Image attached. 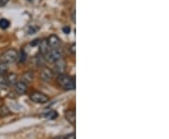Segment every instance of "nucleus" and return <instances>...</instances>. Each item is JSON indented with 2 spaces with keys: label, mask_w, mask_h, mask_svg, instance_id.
<instances>
[{
  "label": "nucleus",
  "mask_w": 169,
  "mask_h": 139,
  "mask_svg": "<svg viewBox=\"0 0 169 139\" xmlns=\"http://www.w3.org/2000/svg\"><path fill=\"white\" fill-rule=\"evenodd\" d=\"M58 86L65 90H73L75 88V78L67 74H58L57 78Z\"/></svg>",
  "instance_id": "obj_1"
},
{
  "label": "nucleus",
  "mask_w": 169,
  "mask_h": 139,
  "mask_svg": "<svg viewBox=\"0 0 169 139\" xmlns=\"http://www.w3.org/2000/svg\"><path fill=\"white\" fill-rule=\"evenodd\" d=\"M17 57H18V52L15 49H8L0 56V62L10 64V63L14 62Z\"/></svg>",
  "instance_id": "obj_2"
},
{
  "label": "nucleus",
  "mask_w": 169,
  "mask_h": 139,
  "mask_svg": "<svg viewBox=\"0 0 169 139\" xmlns=\"http://www.w3.org/2000/svg\"><path fill=\"white\" fill-rule=\"evenodd\" d=\"M44 57H45V59H47L49 62L54 63V61H57V59L62 57V52H61L60 49H58V47L53 48V49L50 50L49 53L46 54Z\"/></svg>",
  "instance_id": "obj_3"
},
{
  "label": "nucleus",
  "mask_w": 169,
  "mask_h": 139,
  "mask_svg": "<svg viewBox=\"0 0 169 139\" xmlns=\"http://www.w3.org/2000/svg\"><path fill=\"white\" fill-rule=\"evenodd\" d=\"M30 100L36 103H46L49 102V97L41 92H33L30 95Z\"/></svg>",
  "instance_id": "obj_4"
},
{
  "label": "nucleus",
  "mask_w": 169,
  "mask_h": 139,
  "mask_svg": "<svg viewBox=\"0 0 169 139\" xmlns=\"http://www.w3.org/2000/svg\"><path fill=\"white\" fill-rule=\"evenodd\" d=\"M54 73H57V74H62L65 73L66 68H67V64H66V61L62 58H59L57 61L54 62Z\"/></svg>",
  "instance_id": "obj_5"
},
{
  "label": "nucleus",
  "mask_w": 169,
  "mask_h": 139,
  "mask_svg": "<svg viewBox=\"0 0 169 139\" xmlns=\"http://www.w3.org/2000/svg\"><path fill=\"white\" fill-rule=\"evenodd\" d=\"M54 71L50 68H43L41 71V79L44 82H49L53 79Z\"/></svg>",
  "instance_id": "obj_6"
},
{
  "label": "nucleus",
  "mask_w": 169,
  "mask_h": 139,
  "mask_svg": "<svg viewBox=\"0 0 169 139\" xmlns=\"http://www.w3.org/2000/svg\"><path fill=\"white\" fill-rule=\"evenodd\" d=\"M47 43H48L51 49L57 48V47H59V45H60V40H59V38L57 35H51L48 38Z\"/></svg>",
  "instance_id": "obj_7"
},
{
  "label": "nucleus",
  "mask_w": 169,
  "mask_h": 139,
  "mask_svg": "<svg viewBox=\"0 0 169 139\" xmlns=\"http://www.w3.org/2000/svg\"><path fill=\"white\" fill-rule=\"evenodd\" d=\"M65 119L68 122H70L71 124L74 125L76 122V113L73 109H70L65 112Z\"/></svg>",
  "instance_id": "obj_8"
},
{
  "label": "nucleus",
  "mask_w": 169,
  "mask_h": 139,
  "mask_svg": "<svg viewBox=\"0 0 169 139\" xmlns=\"http://www.w3.org/2000/svg\"><path fill=\"white\" fill-rule=\"evenodd\" d=\"M39 46H40V53L42 54L43 57H45L46 54H47L50 51V46L47 43V40H42L40 41L39 43Z\"/></svg>",
  "instance_id": "obj_9"
},
{
  "label": "nucleus",
  "mask_w": 169,
  "mask_h": 139,
  "mask_svg": "<svg viewBox=\"0 0 169 139\" xmlns=\"http://www.w3.org/2000/svg\"><path fill=\"white\" fill-rule=\"evenodd\" d=\"M14 86H15V91H16L18 94H20V95L24 94L25 92H27V83H24V81L17 82Z\"/></svg>",
  "instance_id": "obj_10"
},
{
  "label": "nucleus",
  "mask_w": 169,
  "mask_h": 139,
  "mask_svg": "<svg viewBox=\"0 0 169 139\" xmlns=\"http://www.w3.org/2000/svg\"><path fill=\"white\" fill-rule=\"evenodd\" d=\"M8 87H13L17 83V75L15 73H10L6 78Z\"/></svg>",
  "instance_id": "obj_11"
},
{
  "label": "nucleus",
  "mask_w": 169,
  "mask_h": 139,
  "mask_svg": "<svg viewBox=\"0 0 169 139\" xmlns=\"http://www.w3.org/2000/svg\"><path fill=\"white\" fill-rule=\"evenodd\" d=\"M34 79V74L31 71H27L23 75V81L24 83H30L32 80Z\"/></svg>",
  "instance_id": "obj_12"
},
{
  "label": "nucleus",
  "mask_w": 169,
  "mask_h": 139,
  "mask_svg": "<svg viewBox=\"0 0 169 139\" xmlns=\"http://www.w3.org/2000/svg\"><path fill=\"white\" fill-rule=\"evenodd\" d=\"M57 116H58L57 113L54 110H50L47 113L44 114V117H46L47 119H56V117H57Z\"/></svg>",
  "instance_id": "obj_13"
},
{
  "label": "nucleus",
  "mask_w": 169,
  "mask_h": 139,
  "mask_svg": "<svg viewBox=\"0 0 169 139\" xmlns=\"http://www.w3.org/2000/svg\"><path fill=\"white\" fill-rule=\"evenodd\" d=\"M10 114V110L8 109L6 105L0 106V117H6Z\"/></svg>",
  "instance_id": "obj_14"
},
{
  "label": "nucleus",
  "mask_w": 169,
  "mask_h": 139,
  "mask_svg": "<svg viewBox=\"0 0 169 139\" xmlns=\"http://www.w3.org/2000/svg\"><path fill=\"white\" fill-rule=\"evenodd\" d=\"M8 87L7 80L4 74H0V89H6Z\"/></svg>",
  "instance_id": "obj_15"
},
{
  "label": "nucleus",
  "mask_w": 169,
  "mask_h": 139,
  "mask_svg": "<svg viewBox=\"0 0 169 139\" xmlns=\"http://www.w3.org/2000/svg\"><path fill=\"white\" fill-rule=\"evenodd\" d=\"M10 22L7 19H0V28L2 29H7L10 27Z\"/></svg>",
  "instance_id": "obj_16"
},
{
  "label": "nucleus",
  "mask_w": 169,
  "mask_h": 139,
  "mask_svg": "<svg viewBox=\"0 0 169 139\" xmlns=\"http://www.w3.org/2000/svg\"><path fill=\"white\" fill-rule=\"evenodd\" d=\"M8 71V64L4 62H0V74H5Z\"/></svg>",
  "instance_id": "obj_17"
},
{
  "label": "nucleus",
  "mask_w": 169,
  "mask_h": 139,
  "mask_svg": "<svg viewBox=\"0 0 169 139\" xmlns=\"http://www.w3.org/2000/svg\"><path fill=\"white\" fill-rule=\"evenodd\" d=\"M69 50H70V52L73 54H75V53H76V44L75 43H73L71 46H70V48H69Z\"/></svg>",
  "instance_id": "obj_18"
},
{
  "label": "nucleus",
  "mask_w": 169,
  "mask_h": 139,
  "mask_svg": "<svg viewBox=\"0 0 169 139\" xmlns=\"http://www.w3.org/2000/svg\"><path fill=\"white\" fill-rule=\"evenodd\" d=\"M18 57H21L20 62H24L25 60V57H27V54H25L24 51H22V54H21V56H19V54H18Z\"/></svg>",
  "instance_id": "obj_19"
},
{
  "label": "nucleus",
  "mask_w": 169,
  "mask_h": 139,
  "mask_svg": "<svg viewBox=\"0 0 169 139\" xmlns=\"http://www.w3.org/2000/svg\"><path fill=\"white\" fill-rule=\"evenodd\" d=\"M63 32L65 33V34H69V33L71 32V27H64L62 28Z\"/></svg>",
  "instance_id": "obj_20"
},
{
  "label": "nucleus",
  "mask_w": 169,
  "mask_h": 139,
  "mask_svg": "<svg viewBox=\"0 0 169 139\" xmlns=\"http://www.w3.org/2000/svg\"><path fill=\"white\" fill-rule=\"evenodd\" d=\"M10 1V0H0V7H4L7 5V3Z\"/></svg>",
  "instance_id": "obj_21"
},
{
  "label": "nucleus",
  "mask_w": 169,
  "mask_h": 139,
  "mask_svg": "<svg viewBox=\"0 0 169 139\" xmlns=\"http://www.w3.org/2000/svg\"><path fill=\"white\" fill-rule=\"evenodd\" d=\"M40 41H40V40H38V39L35 40V41H33V43H31V46H36V45H38V44L40 43Z\"/></svg>",
  "instance_id": "obj_22"
},
{
  "label": "nucleus",
  "mask_w": 169,
  "mask_h": 139,
  "mask_svg": "<svg viewBox=\"0 0 169 139\" xmlns=\"http://www.w3.org/2000/svg\"><path fill=\"white\" fill-rule=\"evenodd\" d=\"M64 138H65V139H66V138H71V139H73V138H75V133H71V134H68V136H66Z\"/></svg>",
  "instance_id": "obj_23"
},
{
  "label": "nucleus",
  "mask_w": 169,
  "mask_h": 139,
  "mask_svg": "<svg viewBox=\"0 0 169 139\" xmlns=\"http://www.w3.org/2000/svg\"><path fill=\"white\" fill-rule=\"evenodd\" d=\"M73 21L75 23V10H73Z\"/></svg>",
  "instance_id": "obj_24"
}]
</instances>
